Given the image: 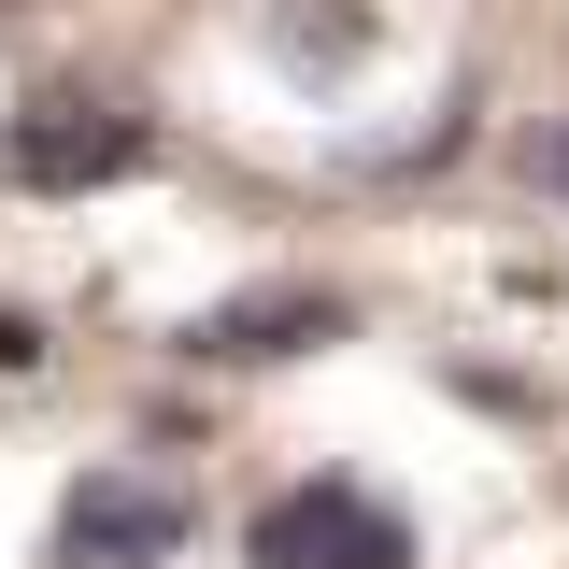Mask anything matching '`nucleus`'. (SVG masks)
Instances as JSON below:
<instances>
[{"instance_id":"nucleus-7","label":"nucleus","mask_w":569,"mask_h":569,"mask_svg":"<svg viewBox=\"0 0 569 569\" xmlns=\"http://www.w3.org/2000/svg\"><path fill=\"white\" fill-rule=\"evenodd\" d=\"M527 171H541V186L569 200V129H541V142H527Z\"/></svg>"},{"instance_id":"nucleus-6","label":"nucleus","mask_w":569,"mask_h":569,"mask_svg":"<svg viewBox=\"0 0 569 569\" xmlns=\"http://www.w3.org/2000/svg\"><path fill=\"white\" fill-rule=\"evenodd\" d=\"M43 356H58V342H43V313H0V370H43Z\"/></svg>"},{"instance_id":"nucleus-2","label":"nucleus","mask_w":569,"mask_h":569,"mask_svg":"<svg viewBox=\"0 0 569 569\" xmlns=\"http://www.w3.org/2000/svg\"><path fill=\"white\" fill-rule=\"evenodd\" d=\"M242 556L257 569H413V512L370 498L356 470H313V485H284L271 512L242 527Z\"/></svg>"},{"instance_id":"nucleus-1","label":"nucleus","mask_w":569,"mask_h":569,"mask_svg":"<svg viewBox=\"0 0 569 569\" xmlns=\"http://www.w3.org/2000/svg\"><path fill=\"white\" fill-rule=\"evenodd\" d=\"M129 171H157V114L86 100V86L29 100V114L0 129V186H29V200H86V186H129Z\"/></svg>"},{"instance_id":"nucleus-3","label":"nucleus","mask_w":569,"mask_h":569,"mask_svg":"<svg viewBox=\"0 0 569 569\" xmlns=\"http://www.w3.org/2000/svg\"><path fill=\"white\" fill-rule=\"evenodd\" d=\"M186 485L171 470H86L58 498V569H171L186 556Z\"/></svg>"},{"instance_id":"nucleus-4","label":"nucleus","mask_w":569,"mask_h":569,"mask_svg":"<svg viewBox=\"0 0 569 569\" xmlns=\"http://www.w3.org/2000/svg\"><path fill=\"white\" fill-rule=\"evenodd\" d=\"M342 328H356L342 284H242V299H213L200 328H186V356H200V370H284V356L342 342Z\"/></svg>"},{"instance_id":"nucleus-5","label":"nucleus","mask_w":569,"mask_h":569,"mask_svg":"<svg viewBox=\"0 0 569 569\" xmlns=\"http://www.w3.org/2000/svg\"><path fill=\"white\" fill-rule=\"evenodd\" d=\"M342 43H356V14H299V29H284V58H299V71H328Z\"/></svg>"}]
</instances>
